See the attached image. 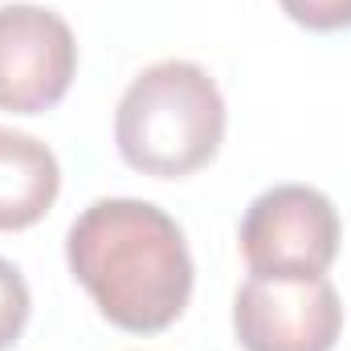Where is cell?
Returning a JSON list of instances; mask_svg holds the SVG:
<instances>
[{"label": "cell", "instance_id": "cell-1", "mask_svg": "<svg viewBox=\"0 0 351 351\" xmlns=\"http://www.w3.org/2000/svg\"><path fill=\"white\" fill-rule=\"evenodd\" d=\"M66 262L98 315L131 335L172 327L192 298L184 229L152 200L106 196L66 233Z\"/></svg>", "mask_w": 351, "mask_h": 351}, {"label": "cell", "instance_id": "cell-2", "mask_svg": "<svg viewBox=\"0 0 351 351\" xmlns=\"http://www.w3.org/2000/svg\"><path fill=\"white\" fill-rule=\"evenodd\" d=\"M221 139L225 98L196 62H156L119 98L114 143L119 156L143 176H192L217 156Z\"/></svg>", "mask_w": 351, "mask_h": 351}, {"label": "cell", "instance_id": "cell-3", "mask_svg": "<svg viewBox=\"0 0 351 351\" xmlns=\"http://www.w3.org/2000/svg\"><path fill=\"white\" fill-rule=\"evenodd\" d=\"M339 213L311 184L269 188L241 221V258L258 278H323L339 258Z\"/></svg>", "mask_w": 351, "mask_h": 351}, {"label": "cell", "instance_id": "cell-4", "mask_svg": "<svg viewBox=\"0 0 351 351\" xmlns=\"http://www.w3.org/2000/svg\"><path fill=\"white\" fill-rule=\"evenodd\" d=\"M233 331L245 351H331L343 302L327 278H250L233 298Z\"/></svg>", "mask_w": 351, "mask_h": 351}, {"label": "cell", "instance_id": "cell-5", "mask_svg": "<svg viewBox=\"0 0 351 351\" xmlns=\"http://www.w3.org/2000/svg\"><path fill=\"white\" fill-rule=\"evenodd\" d=\"M78 70L74 29L41 4H0V110L41 114L66 98Z\"/></svg>", "mask_w": 351, "mask_h": 351}, {"label": "cell", "instance_id": "cell-6", "mask_svg": "<svg viewBox=\"0 0 351 351\" xmlns=\"http://www.w3.org/2000/svg\"><path fill=\"white\" fill-rule=\"evenodd\" d=\"M62 192L58 156L12 127H0V233L37 225Z\"/></svg>", "mask_w": 351, "mask_h": 351}, {"label": "cell", "instance_id": "cell-7", "mask_svg": "<svg viewBox=\"0 0 351 351\" xmlns=\"http://www.w3.org/2000/svg\"><path fill=\"white\" fill-rule=\"evenodd\" d=\"M29 311H33L29 282L21 278L16 265L0 258V351H8L21 339V331L29 323Z\"/></svg>", "mask_w": 351, "mask_h": 351}, {"label": "cell", "instance_id": "cell-8", "mask_svg": "<svg viewBox=\"0 0 351 351\" xmlns=\"http://www.w3.org/2000/svg\"><path fill=\"white\" fill-rule=\"evenodd\" d=\"M282 12L311 29V33H335V29H351V0H278Z\"/></svg>", "mask_w": 351, "mask_h": 351}]
</instances>
